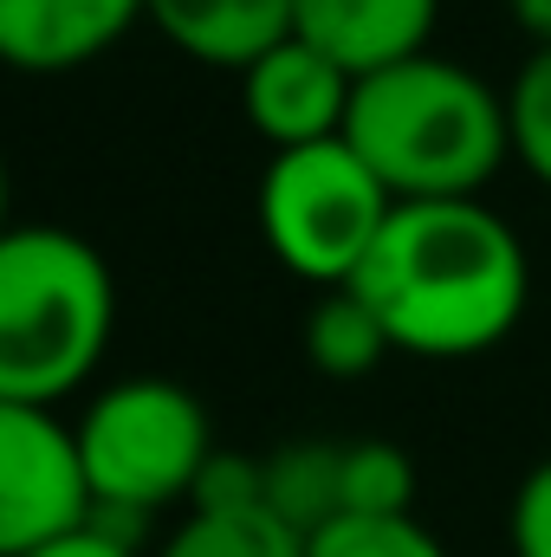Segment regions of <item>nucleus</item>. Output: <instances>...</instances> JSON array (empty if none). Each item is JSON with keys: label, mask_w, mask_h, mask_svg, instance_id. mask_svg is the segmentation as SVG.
Masks as SVG:
<instances>
[{"label": "nucleus", "mask_w": 551, "mask_h": 557, "mask_svg": "<svg viewBox=\"0 0 551 557\" xmlns=\"http://www.w3.org/2000/svg\"><path fill=\"white\" fill-rule=\"evenodd\" d=\"M351 292L370 305L390 350L454 363L493 350L526 318L532 267L487 201H396Z\"/></svg>", "instance_id": "1"}, {"label": "nucleus", "mask_w": 551, "mask_h": 557, "mask_svg": "<svg viewBox=\"0 0 551 557\" xmlns=\"http://www.w3.org/2000/svg\"><path fill=\"white\" fill-rule=\"evenodd\" d=\"M344 143L390 188V201H480L513 156L506 98L434 52L357 78Z\"/></svg>", "instance_id": "2"}, {"label": "nucleus", "mask_w": 551, "mask_h": 557, "mask_svg": "<svg viewBox=\"0 0 551 557\" xmlns=\"http://www.w3.org/2000/svg\"><path fill=\"white\" fill-rule=\"evenodd\" d=\"M118 278L105 253L52 221L0 234V403L59 409L111 350Z\"/></svg>", "instance_id": "3"}, {"label": "nucleus", "mask_w": 551, "mask_h": 557, "mask_svg": "<svg viewBox=\"0 0 551 557\" xmlns=\"http://www.w3.org/2000/svg\"><path fill=\"white\" fill-rule=\"evenodd\" d=\"M72 441L91 493V525L118 532L124 545H131V525L195 493L215 454L208 409L169 376H124L98 389Z\"/></svg>", "instance_id": "4"}, {"label": "nucleus", "mask_w": 551, "mask_h": 557, "mask_svg": "<svg viewBox=\"0 0 551 557\" xmlns=\"http://www.w3.org/2000/svg\"><path fill=\"white\" fill-rule=\"evenodd\" d=\"M390 214H396L390 188L364 169V156L344 137L285 149V156L267 162L260 234H267V247H273V260L285 273L311 278L325 292L357 278L377 234L390 227Z\"/></svg>", "instance_id": "5"}, {"label": "nucleus", "mask_w": 551, "mask_h": 557, "mask_svg": "<svg viewBox=\"0 0 551 557\" xmlns=\"http://www.w3.org/2000/svg\"><path fill=\"white\" fill-rule=\"evenodd\" d=\"M85 519L91 493L72 428L52 409L0 403V557H33Z\"/></svg>", "instance_id": "6"}, {"label": "nucleus", "mask_w": 551, "mask_h": 557, "mask_svg": "<svg viewBox=\"0 0 551 557\" xmlns=\"http://www.w3.org/2000/svg\"><path fill=\"white\" fill-rule=\"evenodd\" d=\"M351 91H357V78L338 59H325L318 46H305L298 33L279 39L273 52H260L241 72L247 124L273 143V156L311 149V143H338L344 117H351Z\"/></svg>", "instance_id": "7"}, {"label": "nucleus", "mask_w": 551, "mask_h": 557, "mask_svg": "<svg viewBox=\"0 0 551 557\" xmlns=\"http://www.w3.org/2000/svg\"><path fill=\"white\" fill-rule=\"evenodd\" d=\"M143 20V0H0V65L78 72Z\"/></svg>", "instance_id": "8"}, {"label": "nucleus", "mask_w": 551, "mask_h": 557, "mask_svg": "<svg viewBox=\"0 0 551 557\" xmlns=\"http://www.w3.org/2000/svg\"><path fill=\"white\" fill-rule=\"evenodd\" d=\"M441 0H292V33L338 59L351 78L428 52Z\"/></svg>", "instance_id": "9"}, {"label": "nucleus", "mask_w": 551, "mask_h": 557, "mask_svg": "<svg viewBox=\"0 0 551 557\" xmlns=\"http://www.w3.org/2000/svg\"><path fill=\"white\" fill-rule=\"evenodd\" d=\"M143 20L188 59L247 72L260 52L292 39V0H143Z\"/></svg>", "instance_id": "10"}, {"label": "nucleus", "mask_w": 551, "mask_h": 557, "mask_svg": "<svg viewBox=\"0 0 551 557\" xmlns=\"http://www.w3.org/2000/svg\"><path fill=\"white\" fill-rule=\"evenodd\" d=\"M267 512L292 539L344 519V441H285L267 454Z\"/></svg>", "instance_id": "11"}, {"label": "nucleus", "mask_w": 551, "mask_h": 557, "mask_svg": "<svg viewBox=\"0 0 551 557\" xmlns=\"http://www.w3.org/2000/svg\"><path fill=\"white\" fill-rule=\"evenodd\" d=\"M305 357H311V370L351 383V376H370V370L390 357V337H383V324L370 318V305H364L351 285H338V292H325V298L311 305V318H305Z\"/></svg>", "instance_id": "12"}, {"label": "nucleus", "mask_w": 551, "mask_h": 557, "mask_svg": "<svg viewBox=\"0 0 551 557\" xmlns=\"http://www.w3.org/2000/svg\"><path fill=\"white\" fill-rule=\"evenodd\" d=\"M415 460L396 441H344V519H409Z\"/></svg>", "instance_id": "13"}, {"label": "nucleus", "mask_w": 551, "mask_h": 557, "mask_svg": "<svg viewBox=\"0 0 551 557\" xmlns=\"http://www.w3.org/2000/svg\"><path fill=\"white\" fill-rule=\"evenodd\" d=\"M156 557H305V539H292L273 512H241V519H188Z\"/></svg>", "instance_id": "14"}, {"label": "nucleus", "mask_w": 551, "mask_h": 557, "mask_svg": "<svg viewBox=\"0 0 551 557\" xmlns=\"http://www.w3.org/2000/svg\"><path fill=\"white\" fill-rule=\"evenodd\" d=\"M305 557H448V545L421 519H338L318 539H305Z\"/></svg>", "instance_id": "15"}, {"label": "nucleus", "mask_w": 551, "mask_h": 557, "mask_svg": "<svg viewBox=\"0 0 551 557\" xmlns=\"http://www.w3.org/2000/svg\"><path fill=\"white\" fill-rule=\"evenodd\" d=\"M506 137L513 156L551 188V52H532L506 85Z\"/></svg>", "instance_id": "16"}, {"label": "nucleus", "mask_w": 551, "mask_h": 557, "mask_svg": "<svg viewBox=\"0 0 551 557\" xmlns=\"http://www.w3.org/2000/svg\"><path fill=\"white\" fill-rule=\"evenodd\" d=\"M241 512H267V460L215 447L188 493V519H241Z\"/></svg>", "instance_id": "17"}, {"label": "nucleus", "mask_w": 551, "mask_h": 557, "mask_svg": "<svg viewBox=\"0 0 551 557\" xmlns=\"http://www.w3.org/2000/svg\"><path fill=\"white\" fill-rule=\"evenodd\" d=\"M506 539H513V557H551V460H539V467L519 480Z\"/></svg>", "instance_id": "18"}, {"label": "nucleus", "mask_w": 551, "mask_h": 557, "mask_svg": "<svg viewBox=\"0 0 551 557\" xmlns=\"http://www.w3.org/2000/svg\"><path fill=\"white\" fill-rule=\"evenodd\" d=\"M33 557H137L118 532H105V525H78V532H65V539H52V545H39Z\"/></svg>", "instance_id": "19"}, {"label": "nucleus", "mask_w": 551, "mask_h": 557, "mask_svg": "<svg viewBox=\"0 0 551 557\" xmlns=\"http://www.w3.org/2000/svg\"><path fill=\"white\" fill-rule=\"evenodd\" d=\"M506 13L532 39V52H551V0H506Z\"/></svg>", "instance_id": "20"}, {"label": "nucleus", "mask_w": 551, "mask_h": 557, "mask_svg": "<svg viewBox=\"0 0 551 557\" xmlns=\"http://www.w3.org/2000/svg\"><path fill=\"white\" fill-rule=\"evenodd\" d=\"M7 201H13V195H7V162H0V234L13 227V214H7Z\"/></svg>", "instance_id": "21"}]
</instances>
